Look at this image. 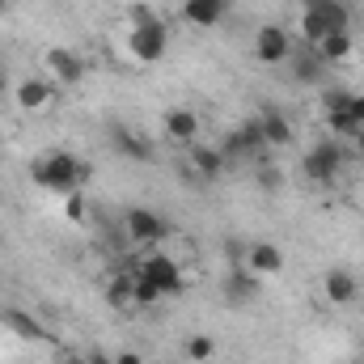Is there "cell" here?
I'll return each mask as SVG.
<instances>
[{
	"label": "cell",
	"instance_id": "obj_1",
	"mask_svg": "<svg viewBox=\"0 0 364 364\" xmlns=\"http://www.w3.org/2000/svg\"><path fill=\"white\" fill-rule=\"evenodd\" d=\"M30 178L34 186H43V191H51V195H73V191H81L85 178H90V166L85 161H77L73 153H47V157H38L34 166H30Z\"/></svg>",
	"mask_w": 364,
	"mask_h": 364
},
{
	"label": "cell",
	"instance_id": "obj_2",
	"mask_svg": "<svg viewBox=\"0 0 364 364\" xmlns=\"http://www.w3.org/2000/svg\"><path fill=\"white\" fill-rule=\"evenodd\" d=\"M343 161H348V149H343V144H335V140H322V144H314V149L305 153L301 170H305V178H309V182L331 186V182L339 178Z\"/></svg>",
	"mask_w": 364,
	"mask_h": 364
},
{
	"label": "cell",
	"instance_id": "obj_3",
	"mask_svg": "<svg viewBox=\"0 0 364 364\" xmlns=\"http://www.w3.org/2000/svg\"><path fill=\"white\" fill-rule=\"evenodd\" d=\"M123 225H127V237L136 242V246H157V242H166L170 237V225H166V216L161 212H153V208H127L123 212Z\"/></svg>",
	"mask_w": 364,
	"mask_h": 364
},
{
	"label": "cell",
	"instance_id": "obj_4",
	"mask_svg": "<svg viewBox=\"0 0 364 364\" xmlns=\"http://www.w3.org/2000/svg\"><path fill=\"white\" fill-rule=\"evenodd\" d=\"M250 51H255V60L259 64H288V55H292V34L284 30V26H259L255 30V43H250Z\"/></svg>",
	"mask_w": 364,
	"mask_h": 364
},
{
	"label": "cell",
	"instance_id": "obj_5",
	"mask_svg": "<svg viewBox=\"0 0 364 364\" xmlns=\"http://www.w3.org/2000/svg\"><path fill=\"white\" fill-rule=\"evenodd\" d=\"M267 149V136H263V123H259V114H250L225 144H220V153H225V161H246V157H259Z\"/></svg>",
	"mask_w": 364,
	"mask_h": 364
},
{
	"label": "cell",
	"instance_id": "obj_6",
	"mask_svg": "<svg viewBox=\"0 0 364 364\" xmlns=\"http://www.w3.org/2000/svg\"><path fill=\"white\" fill-rule=\"evenodd\" d=\"M140 279H149L161 296H178L182 288H186V275H182V267L170 255H149L144 267H140Z\"/></svg>",
	"mask_w": 364,
	"mask_h": 364
},
{
	"label": "cell",
	"instance_id": "obj_7",
	"mask_svg": "<svg viewBox=\"0 0 364 364\" xmlns=\"http://www.w3.org/2000/svg\"><path fill=\"white\" fill-rule=\"evenodd\" d=\"M166 47H170L166 21H153V26H140V30L127 34V51H132V60H140V64H157V60L166 55Z\"/></svg>",
	"mask_w": 364,
	"mask_h": 364
},
{
	"label": "cell",
	"instance_id": "obj_8",
	"mask_svg": "<svg viewBox=\"0 0 364 364\" xmlns=\"http://www.w3.org/2000/svg\"><path fill=\"white\" fill-rule=\"evenodd\" d=\"M263 275H255L246 263H237L233 272L225 275V284H220V292H225V301L233 305V309H242V305H250V301H259V292H263V284H259Z\"/></svg>",
	"mask_w": 364,
	"mask_h": 364
},
{
	"label": "cell",
	"instance_id": "obj_9",
	"mask_svg": "<svg viewBox=\"0 0 364 364\" xmlns=\"http://www.w3.org/2000/svg\"><path fill=\"white\" fill-rule=\"evenodd\" d=\"M47 73H51V81H60V85H81L85 81V60L77 55V51H68V47H47Z\"/></svg>",
	"mask_w": 364,
	"mask_h": 364
},
{
	"label": "cell",
	"instance_id": "obj_10",
	"mask_svg": "<svg viewBox=\"0 0 364 364\" xmlns=\"http://www.w3.org/2000/svg\"><path fill=\"white\" fill-rule=\"evenodd\" d=\"M0 322L17 335V339H26V343H51V331L30 314V309H17V305H9V309H0Z\"/></svg>",
	"mask_w": 364,
	"mask_h": 364
},
{
	"label": "cell",
	"instance_id": "obj_11",
	"mask_svg": "<svg viewBox=\"0 0 364 364\" xmlns=\"http://www.w3.org/2000/svg\"><path fill=\"white\" fill-rule=\"evenodd\" d=\"M288 64H292L296 85H318V81L326 77V60L318 55V47H292Z\"/></svg>",
	"mask_w": 364,
	"mask_h": 364
},
{
	"label": "cell",
	"instance_id": "obj_12",
	"mask_svg": "<svg viewBox=\"0 0 364 364\" xmlns=\"http://www.w3.org/2000/svg\"><path fill=\"white\" fill-rule=\"evenodd\" d=\"M322 292H326L331 305H352L360 296V279L348 272V267H331V272L322 275Z\"/></svg>",
	"mask_w": 364,
	"mask_h": 364
},
{
	"label": "cell",
	"instance_id": "obj_13",
	"mask_svg": "<svg viewBox=\"0 0 364 364\" xmlns=\"http://www.w3.org/2000/svg\"><path fill=\"white\" fill-rule=\"evenodd\" d=\"M229 13V0H182V21L199 26V30H216Z\"/></svg>",
	"mask_w": 364,
	"mask_h": 364
},
{
	"label": "cell",
	"instance_id": "obj_14",
	"mask_svg": "<svg viewBox=\"0 0 364 364\" xmlns=\"http://www.w3.org/2000/svg\"><path fill=\"white\" fill-rule=\"evenodd\" d=\"M186 161H191V170H195V178L199 182H216L220 178V170H225V153L220 149H208V144H186Z\"/></svg>",
	"mask_w": 364,
	"mask_h": 364
},
{
	"label": "cell",
	"instance_id": "obj_15",
	"mask_svg": "<svg viewBox=\"0 0 364 364\" xmlns=\"http://www.w3.org/2000/svg\"><path fill=\"white\" fill-rule=\"evenodd\" d=\"M326 127H331L335 136H348V140H352L356 132H364V93H352L343 110L326 114Z\"/></svg>",
	"mask_w": 364,
	"mask_h": 364
},
{
	"label": "cell",
	"instance_id": "obj_16",
	"mask_svg": "<svg viewBox=\"0 0 364 364\" xmlns=\"http://www.w3.org/2000/svg\"><path fill=\"white\" fill-rule=\"evenodd\" d=\"M51 97H55V81L51 77H26V81H17V106L21 110H43V106H51Z\"/></svg>",
	"mask_w": 364,
	"mask_h": 364
},
{
	"label": "cell",
	"instance_id": "obj_17",
	"mask_svg": "<svg viewBox=\"0 0 364 364\" xmlns=\"http://www.w3.org/2000/svg\"><path fill=\"white\" fill-rule=\"evenodd\" d=\"M246 267L255 275H279L284 272V250H279L275 242H255V246L246 250Z\"/></svg>",
	"mask_w": 364,
	"mask_h": 364
},
{
	"label": "cell",
	"instance_id": "obj_18",
	"mask_svg": "<svg viewBox=\"0 0 364 364\" xmlns=\"http://www.w3.org/2000/svg\"><path fill=\"white\" fill-rule=\"evenodd\" d=\"M166 136L178 140V144H195V140H199V114L186 110V106L166 110Z\"/></svg>",
	"mask_w": 364,
	"mask_h": 364
},
{
	"label": "cell",
	"instance_id": "obj_19",
	"mask_svg": "<svg viewBox=\"0 0 364 364\" xmlns=\"http://www.w3.org/2000/svg\"><path fill=\"white\" fill-rule=\"evenodd\" d=\"M259 123H263L267 149H288V144H292V123L284 119V110H275V106H263V110H259Z\"/></svg>",
	"mask_w": 364,
	"mask_h": 364
},
{
	"label": "cell",
	"instance_id": "obj_20",
	"mask_svg": "<svg viewBox=\"0 0 364 364\" xmlns=\"http://www.w3.org/2000/svg\"><path fill=\"white\" fill-rule=\"evenodd\" d=\"M110 140H114V149H119L127 161H153V144H149L144 136H136V132H127V127H110Z\"/></svg>",
	"mask_w": 364,
	"mask_h": 364
},
{
	"label": "cell",
	"instance_id": "obj_21",
	"mask_svg": "<svg viewBox=\"0 0 364 364\" xmlns=\"http://www.w3.org/2000/svg\"><path fill=\"white\" fill-rule=\"evenodd\" d=\"M352 34H343V30H335V34H326L322 43H318V55L326 60V64H343V60H352Z\"/></svg>",
	"mask_w": 364,
	"mask_h": 364
},
{
	"label": "cell",
	"instance_id": "obj_22",
	"mask_svg": "<svg viewBox=\"0 0 364 364\" xmlns=\"http://www.w3.org/2000/svg\"><path fill=\"white\" fill-rule=\"evenodd\" d=\"M326 34H331L326 17H322V13H314V9H305V13H301V38H305V47H318Z\"/></svg>",
	"mask_w": 364,
	"mask_h": 364
},
{
	"label": "cell",
	"instance_id": "obj_23",
	"mask_svg": "<svg viewBox=\"0 0 364 364\" xmlns=\"http://www.w3.org/2000/svg\"><path fill=\"white\" fill-rule=\"evenodd\" d=\"M182 352H186L191 364H208L216 356V339H212V335H191V339L182 343Z\"/></svg>",
	"mask_w": 364,
	"mask_h": 364
},
{
	"label": "cell",
	"instance_id": "obj_24",
	"mask_svg": "<svg viewBox=\"0 0 364 364\" xmlns=\"http://www.w3.org/2000/svg\"><path fill=\"white\" fill-rule=\"evenodd\" d=\"M132 288H136V275H114L110 288H106V301L110 305H132Z\"/></svg>",
	"mask_w": 364,
	"mask_h": 364
},
{
	"label": "cell",
	"instance_id": "obj_25",
	"mask_svg": "<svg viewBox=\"0 0 364 364\" xmlns=\"http://www.w3.org/2000/svg\"><path fill=\"white\" fill-rule=\"evenodd\" d=\"M132 301H136V305H157V301H161V292H157V288H153L149 279H140V275H136V288H132Z\"/></svg>",
	"mask_w": 364,
	"mask_h": 364
},
{
	"label": "cell",
	"instance_id": "obj_26",
	"mask_svg": "<svg viewBox=\"0 0 364 364\" xmlns=\"http://www.w3.org/2000/svg\"><path fill=\"white\" fill-rule=\"evenodd\" d=\"M127 17H132V30H140V26H153V21H161V17L153 13V4H132V9H127Z\"/></svg>",
	"mask_w": 364,
	"mask_h": 364
},
{
	"label": "cell",
	"instance_id": "obj_27",
	"mask_svg": "<svg viewBox=\"0 0 364 364\" xmlns=\"http://www.w3.org/2000/svg\"><path fill=\"white\" fill-rule=\"evenodd\" d=\"M348 97H352V90H326V93H322V110H326V114H335V110H343V106H348Z\"/></svg>",
	"mask_w": 364,
	"mask_h": 364
},
{
	"label": "cell",
	"instance_id": "obj_28",
	"mask_svg": "<svg viewBox=\"0 0 364 364\" xmlns=\"http://www.w3.org/2000/svg\"><path fill=\"white\" fill-rule=\"evenodd\" d=\"M68 220H85V195L81 191L68 195Z\"/></svg>",
	"mask_w": 364,
	"mask_h": 364
},
{
	"label": "cell",
	"instance_id": "obj_29",
	"mask_svg": "<svg viewBox=\"0 0 364 364\" xmlns=\"http://www.w3.org/2000/svg\"><path fill=\"white\" fill-rule=\"evenodd\" d=\"M259 178H263V186H267V191H275V186H279V174H275V170H263Z\"/></svg>",
	"mask_w": 364,
	"mask_h": 364
},
{
	"label": "cell",
	"instance_id": "obj_30",
	"mask_svg": "<svg viewBox=\"0 0 364 364\" xmlns=\"http://www.w3.org/2000/svg\"><path fill=\"white\" fill-rule=\"evenodd\" d=\"M114 364H144V360H140L136 352H119V356H114Z\"/></svg>",
	"mask_w": 364,
	"mask_h": 364
},
{
	"label": "cell",
	"instance_id": "obj_31",
	"mask_svg": "<svg viewBox=\"0 0 364 364\" xmlns=\"http://www.w3.org/2000/svg\"><path fill=\"white\" fill-rule=\"evenodd\" d=\"M352 144H356L352 153H360V157H364V132H356V136H352Z\"/></svg>",
	"mask_w": 364,
	"mask_h": 364
},
{
	"label": "cell",
	"instance_id": "obj_32",
	"mask_svg": "<svg viewBox=\"0 0 364 364\" xmlns=\"http://www.w3.org/2000/svg\"><path fill=\"white\" fill-rule=\"evenodd\" d=\"M326 0H301V9H322Z\"/></svg>",
	"mask_w": 364,
	"mask_h": 364
},
{
	"label": "cell",
	"instance_id": "obj_33",
	"mask_svg": "<svg viewBox=\"0 0 364 364\" xmlns=\"http://www.w3.org/2000/svg\"><path fill=\"white\" fill-rule=\"evenodd\" d=\"M85 360H90V364H114V360H106V356H97V352H93V356H85Z\"/></svg>",
	"mask_w": 364,
	"mask_h": 364
},
{
	"label": "cell",
	"instance_id": "obj_34",
	"mask_svg": "<svg viewBox=\"0 0 364 364\" xmlns=\"http://www.w3.org/2000/svg\"><path fill=\"white\" fill-rule=\"evenodd\" d=\"M60 364H90V360H81V356H68V360H60Z\"/></svg>",
	"mask_w": 364,
	"mask_h": 364
},
{
	"label": "cell",
	"instance_id": "obj_35",
	"mask_svg": "<svg viewBox=\"0 0 364 364\" xmlns=\"http://www.w3.org/2000/svg\"><path fill=\"white\" fill-rule=\"evenodd\" d=\"M9 4H13V0H0V13H4V9H9Z\"/></svg>",
	"mask_w": 364,
	"mask_h": 364
},
{
	"label": "cell",
	"instance_id": "obj_36",
	"mask_svg": "<svg viewBox=\"0 0 364 364\" xmlns=\"http://www.w3.org/2000/svg\"><path fill=\"white\" fill-rule=\"evenodd\" d=\"M0 85H4V64H0Z\"/></svg>",
	"mask_w": 364,
	"mask_h": 364
},
{
	"label": "cell",
	"instance_id": "obj_37",
	"mask_svg": "<svg viewBox=\"0 0 364 364\" xmlns=\"http://www.w3.org/2000/svg\"><path fill=\"white\" fill-rule=\"evenodd\" d=\"M0 149H4V136H0Z\"/></svg>",
	"mask_w": 364,
	"mask_h": 364
}]
</instances>
